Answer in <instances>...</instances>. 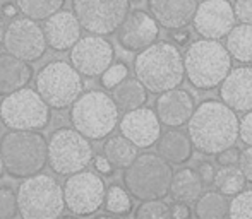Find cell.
Listing matches in <instances>:
<instances>
[{
  "label": "cell",
  "instance_id": "cell-17",
  "mask_svg": "<svg viewBox=\"0 0 252 219\" xmlns=\"http://www.w3.org/2000/svg\"><path fill=\"white\" fill-rule=\"evenodd\" d=\"M161 125L155 110L146 107L126 111L119 122L120 134L132 140L139 149H148L158 142L161 137Z\"/></svg>",
  "mask_w": 252,
  "mask_h": 219
},
{
  "label": "cell",
  "instance_id": "cell-20",
  "mask_svg": "<svg viewBox=\"0 0 252 219\" xmlns=\"http://www.w3.org/2000/svg\"><path fill=\"white\" fill-rule=\"evenodd\" d=\"M81 26L79 19L74 12L69 10H59L48 17L43 24V33L47 43L55 52H67L81 40Z\"/></svg>",
  "mask_w": 252,
  "mask_h": 219
},
{
  "label": "cell",
  "instance_id": "cell-24",
  "mask_svg": "<svg viewBox=\"0 0 252 219\" xmlns=\"http://www.w3.org/2000/svg\"><path fill=\"white\" fill-rule=\"evenodd\" d=\"M202 183L197 169L192 168H180L173 173L172 185H170V197L180 202H196L202 195Z\"/></svg>",
  "mask_w": 252,
  "mask_h": 219
},
{
  "label": "cell",
  "instance_id": "cell-11",
  "mask_svg": "<svg viewBox=\"0 0 252 219\" xmlns=\"http://www.w3.org/2000/svg\"><path fill=\"white\" fill-rule=\"evenodd\" d=\"M72 10L90 34L117 33L130 12V0H72Z\"/></svg>",
  "mask_w": 252,
  "mask_h": 219
},
{
  "label": "cell",
  "instance_id": "cell-16",
  "mask_svg": "<svg viewBox=\"0 0 252 219\" xmlns=\"http://www.w3.org/2000/svg\"><path fill=\"white\" fill-rule=\"evenodd\" d=\"M159 36V23L146 10H132L117 29V41L126 52L139 54L156 43Z\"/></svg>",
  "mask_w": 252,
  "mask_h": 219
},
{
  "label": "cell",
  "instance_id": "cell-43",
  "mask_svg": "<svg viewBox=\"0 0 252 219\" xmlns=\"http://www.w3.org/2000/svg\"><path fill=\"white\" fill-rule=\"evenodd\" d=\"M172 38L177 41L179 45H186L187 41H189V31H186V27H182V29H175L172 31Z\"/></svg>",
  "mask_w": 252,
  "mask_h": 219
},
{
  "label": "cell",
  "instance_id": "cell-21",
  "mask_svg": "<svg viewBox=\"0 0 252 219\" xmlns=\"http://www.w3.org/2000/svg\"><path fill=\"white\" fill-rule=\"evenodd\" d=\"M197 0H148L151 16L168 31L187 27L194 21Z\"/></svg>",
  "mask_w": 252,
  "mask_h": 219
},
{
  "label": "cell",
  "instance_id": "cell-39",
  "mask_svg": "<svg viewBox=\"0 0 252 219\" xmlns=\"http://www.w3.org/2000/svg\"><path fill=\"white\" fill-rule=\"evenodd\" d=\"M239 166L244 171V175H246L247 182L252 183V146H247L246 149L240 151Z\"/></svg>",
  "mask_w": 252,
  "mask_h": 219
},
{
  "label": "cell",
  "instance_id": "cell-5",
  "mask_svg": "<svg viewBox=\"0 0 252 219\" xmlns=\"http://www.w3.org/2000/svg\"><path fill=\"white\" fill-rule=\"evenodd\" d=\"M119 107L112 94L93 89L83 93L69 110L70 123L90 140L108 137L119 125Z\"/></svg>",
  "mask_w": 252,
  "mask_h": 219
},
{
  "label": "cell",
  "instance_id": "cell-29",
  "mask_svg": "<svg viewBox=\"0 0 252 219\" xmlns=\"http://www.w3.org/2000/svg\"><path fill=\"white\" fill-rule=\"evenodd\" d=\"M247 178L244 175V171L240 169L239 164L233 166H220L216 169V176H215V183L218 192H221L226 197H233L239 192H242L246 189Z\"/></svg>",
  "mask_w": 252,
  "mask_h": 219
},
{
  "label": "cell",
  "instance_id": "cell-7",
  "mask_svg": "<svg viewBox=\"0 0 252 219\" xmlns=\"http://www.w3.org/2000/svg\"><path fill=\"white\" fill-rule=\"evenodd\" d=\"M19 214L24 219H53L65 209L63 187L48 175H33L17 187Z\"/></svg>",
  "mask_w": 252,
  "mask_h": 219
},
{
  "label": "cell",
  "instance_id": "cell-34",
  "mask_svg": "<svg viewBox=\"0 0 252 219\" xmlns=\"http://www.w3.org/2000/svg\"><path fill=\"white\" fill-rule=\"evenodd\" d=\"M19 214L17 192L10 187H0V219H10Z\"/></svg>",
  "mask_w": 252,
  "mask_h": 219
},
{
  "label": "cell",
  "instance_id": "cell-6",
  "mask_svg": "<svg viewBox=\"0 0 252 219\" xmlns=\"http://www.w3.org/2000/svg\"><path fill=\"white\" fill-rule=\"evenodd\" d=\"M172 164L159 154L144 153L124 169V187L136 200L165 199L170 195V185L173 178Z\"/></svg>",
  "mask_w": 252,
  "mask_h": 219
},
{
  "label": "cell",
  "instance_id": "cell-23",
  "mask_svg": "<svg viewBox=\"0 0 252 219\" xmlns=\"http://www.w3.org/2000/svg\"><path fill=\"white\" fill-rule=\"evenodd\" d=\"M156 151L170 164H186L192 158L194 144L189 134H184L182 130L177 129H168L156 142Z\"/></svg>",
  "mask_w": 252,
  "mask_h": 219
},
{
  "label": "cell",
  "instance_id": "cell-26",
  "mask_svg": "<svg viewBox=\"0 0 252 219\" xmlns=\"http://www.w3.org/2000/svg\"><path fill=\"white\" fill-rule=\"evenodd\" d=\"M103 154L110 160L115 168L126 169L129 164L134 163L137 156H139V147L129 140L126 136H112L105 140L103 144Z\"/></svg>",
  "mask_w": 252,
  "mask_h": 219
},
{
  "label": "cell",
  "instance_id": "cell-8",
  "mask_svg": "<svg viewBox=\"0 0 252 219\" xmlns=\"http://www.w3.org/2000/svg\"><path fill=\"white\" fill-rule=\"evenodd\" d=\"M34 86L52 110H63L83 94L84 81L72 63L53 60L40 69Z\"/></svg>",
  "mask_w": 252,
  "mask_h": 219
},
{
  "label": "cell",
  "instance_id": "cell-15",
  "mask_svg": "<svg viewBox=\"0 0 252 219\" xmlns=\"http://www.w3.org/2000/svg\"><path fill=\"white\" fill-rule=\"evenodd\" d=\"M235 10L228 0H202L194 16V29L201 38L221 40L235 27Z\"/></svg>",
  "mask_w": 252,
  "mask_h": 219
},
{
  "label": "cell",
  "instance_id": "cell-13",
  "mask_svg": "<svg viewBox=\"0 0 252 219\" xmlns=\"http://www.w3.org/2000/svg\"><path fill=\"white\" fill-rule=\"evenodd\" d=\"M3 47L9 54L26 62H36L45 55L48 48L43 26L31 17H14L5 27Z\"/></svg>",
  "mask_w": 252,
  "mask_h": 219
},
{
  "label": "cell",
  "instance_id": "cell-44",
  "mask_svg": "<svg viewBox=\"0 0 252 219\" xmlns=\"http://www.w3.org/2000/svg\"><path fill=\"white\" fill-rule=\"evenodd\" d=\"M17 10H19V7L14 5V3H3L2 5V14L7 17H16Z\"/></svg>",
  "mask_w": 252,
  "mask_h": 219
},
{
  "label": "cell",
  "instance_id": "cell-31",
  "mask_svg": "<svg viewBox=\"0 0 252 219\" xmlns=\"http://www.w3.org/2000/svg\"><path fill=\"white\" fill-rule=\"evenodd\" d=\"M16 5L26 17L34 21H47L62 9L63 0H16Z\"/></svg>",
  "mask_w": 252,
  "mask_h": 219
},
{
  "label": "cell",
  "instance_id": "cell-2",
  "mask_svg": "<svg viewBox=\"0 0 252 219\" xmlns=\"http://www.w3.org/2000/svg\"><path fill=\"white\" fill-rule=\"evenodd\" d=\"M134 74L150 93L161 94L179 87L186 79L184 55L170 41H156L134 58Z\"/></svg>",
  "mask_w": 252,
  "mask_h": 219
},
{
  "label": "cell",
  "instance_id": "cell-10",
  "mask_svg": "<svg viewBox=\"0 0 252 219\" xmlns=\"http://www.w3.org/2000/svg\"><path fill=\"white\" fill-rule=\"evenodd\" d=\"M93 147L86 136L72 127H60L48 139V166L57 175L69 176L86 169L93 161Z\"/></svg>",
  "mask_w": 252,
  "mask_h": 219
},
{
  "label": "cell",
  "instance_id": "cell-30",
  "mask_svg": "<svg viewBox=\"0 0 252 219\" xmlns=\"http://www.w3.org/2000/svg\"><path fill=\"white\" fill-rule=\"evenodd\" d=\"M105 211L113 216H129L132 213V195L126 187L120 185H110L106 189Z\"/></svg>",
  "mask_w": 252,
  "mask_h": 219
},
{
  "label": "cell",
  "instance_id": "cell-40",
  "mask_svg": "<svg viewBox=\"0 0 252 219\" xmlns=\"http://www.w3.org/2000/svg\"><path fill=\"white\" fill-rule=\"evenodd\" d=\"M170 213H172V218L175 219H189L192 216V209H190L189 202H180V200H175L170 206Z\"/></svg>",
  "mask_w": 252,
  "mask_h": 219
},
{
  "label": "cell",
  "instance_id": "cell-35",
  "mask_svg": "<svg viewBox=\"0 0 252 219\" xmlns=\"http://www.w3.org/2000/svg\"><path fill=\"white\" fill-rule=\"evenodd\" d=\"M126 77H129V69H127V65L124 62H117V63H112V65L103 72V76L100 77V82L105 89H113V87L122 82Z\"/></svg>",
  "mask_w": 252,
  "mask_h": 219
},
{
  "label": "cell",
  "instance_id": "cell-41",
  "mask_svg": "<svg viewBox=\"0 0 252 219\" xmlns=\"http://www.w3.org/2000/svg\"><path fill=\"white\" fill-rule=\"evenodd\" d=\"M197 173H199L201 180L204 185H213L216 176V168L211 163H201L197 166Z\"/></svg>",
  "mask_w": 252,
  "mask_h": 219
},
{
  "label": "cell",
  "instance_id": "cell-42",
  "mask_svg": "<svg viewBox=\"0 0 252 219\" xmlns=\"http://www.w3.org/2000/svg\"><path fill=\"white\" fill-rule=\"evenodd\" d=\"M93 164H94V168H96V171H100L101 175H106V176L112 175L113 168H115V166L110 163V160L105 156V154H103V156H94Z\"/></svg>",
  "mask_w": 252,
  "mask_h": 219
},
{
  "label": "cell",
  "instance_id": "cell-32",
  "mask_svg": "<svg viewBox=\"0 0 252 219\" xmlns=\"http://www.w3.org/2000/svg\"><path fill=\"white\" fill-rule=\"evenodd\" d=\"M134 216L137 219H166L172 218L170 206L163 202V199H153V200H143L141 206H137Z\"/></svg>",
  "mask_w": 252,
  "mask_h": 219
},
{
  "label": "cell",
  "instance_id": "cell-14",
  "mask_svg": "<svg viewBox=\"0 0 252 219\" xmlns=\"http://www.w3.org/2000/svg\"><path fill=\"white\" fill-rule=\"evenodd\" d=\"M70 63L84 77H101L103 72L113 63V45L100 34L83 36L70 48Z\"/></svg>",
  "mask_w": 252,
  "mask_h": 219
},
{
  "label": "cell",
  "instance_id": "cell-12",
  "mask_svg": "<svg viewBox=\"0 0 252 219\" xmlns=\"http://www.w3.org/2000/svg\"><path fill=\"white\" fill-rule=\"evenodd\" d=\"M106 195L105 182L93 171H77L63 183L65 209L76 216H93L103 207Z\"/></svg>",
  "mask_w": 252,
  "mask_h": 219
},
{
  "label": "cell",
  "instance_id": "cell-25",
  "mask_svg": "<svg viewBox=\"0 0 252 219\" xmlns=\"http://www.w3.org/2000/svg\"><path fill=\"white\" fill-rule=\"evenodd\" d=\"M148 93L150 91L137 77H126L112 89V98L120 111H130L146 105Z\"/></svg>",
  "mask_w": 252,
  "mask_h": 219
},
{
  "label": "cell",
  "instance_id": "cell-45",
  "mask_svg": "<svg viewBox=\"0 0 252 219\" xmlns=\"http://www.w3.org/2000/svg\"><path fill=\"white\" fill-rule=\"evenodd\" d=\"M5 24H3V19L2 16H0V47L3 45V34H5Z\"/></svg>",
  "mask_w": 252,
  "mask_h": 219
},
{
  "label": "cell",
  "instance_id": "cell-4",
  "mask_svg": "<svg viewBox=\"0 0 252 219\" xmlns=\"http://www.w3.org/2000/svg\"><path fill=\"white\" fill-rule=\"evenodd\" d=\"M186 79L199 91H211L220 87L232 70V55L226 45L218 40L201 38L184 52Z\"/></svg>",
  "mask_w": 252,
  "mask_h": 219
},
{
  "label": "cell",
  "instance_id": "cell-27",
  "mask_svg": "<svg viewBox=\"0 0 252 219\" xmlns=\"http://www.w3.org/2000/svg\"><path fill=\"white\" fill-rule=\"evenodd\" d=\"M225 45L233 60L240 63H252V24H235L226 36Z\"/></svg>",
  "mask_w": 252,
  "mask_h": 219
},
{
  "label": "cell",
  "instance_id": "cell-9",
  "mask_svg": "<svg viewBox=\"0 0 252 219\" xmlns=\"http://www.w3.org/2000/svg\"><path fill=\"white\" fill-rule=\"evenodd\" d=\"M52 108L36 89L23 87L0 101V122L9 130H43Z\"/></svg>",
  "mask_w": 252,
  "mask_h": 219
},
{
  "label": "cell",
  "instance_id": "cell-28",
  "mask_svg": "<svg viewBox=\"0 0 252 219\" xmlns=\"http://www.w3.org/2000/svg\"><path fill=\"white\" fill-rule=\"evenodd\" d=\"M230 202L226 195L221 192H202V195L196 200L194 214L199 219H223L228 216Z\"/></svg>",
  "mask_w": 252,
  "mask_h": 219
},
{
  "label": "cell",
  "instance_id": "cell-3",
  "mask_svg": "<svg viewBox=\"0 0 252 219\" xmlns=\"http://www.w3.org/2000/svg\"><path fill=\"white\" fill-rule=\"evenodd\" d=\"M0 154L10 178H30L48 166V140L40 130H9L0 139Z\"/></svg>",
  "mask_w": 252,
  "mask_h": 219
},
{
  "label": "cell",
  "instance_id": "cell-18",
  "mask_svg": "<svg viewBox=\"0 0 252 219\" xmlns=\"http://www.w3.org/2000/svg\"><path fill=\"white\" fill-rule=\"evenodd\" d=\"M196 103L192 94L182 87H173L156 98L155 111L159 122L168 129H180L187 125L190 116L194 115Z\"/></svg>",
  "mask_w": 252,
  "mask_h": 219
},
{
  "label": "cell",
  "instance_id": "cell-36",
  "mask_svg": "<svg viewBox=\"0 0 252 219\" xmlns=\"http://www.w3.org/2000/svg\"><path fill=\"white\" fill-rule=\"evenodd\" d=\"M233 10H235L237 21L252 24V0H235Z\"/></svg>",
  "mask_w": 252,
  "mask_h": 219
},
{
  "label": "cell",
  "instance_id": "cell-37",
  "mask_svg": "<svg viewBox=\"0 0 252 219\" xmlns=\"http://www.w3.org/2000/svg\"><path fill=\"white\" fill-rule=\"evenodd\" d=\"M240 160V149H237L235 146L232 147H226V149L220 151L216 154V163L220 166H233V164H239Z\"/></svg>",
  "mask_w": 252,
  "mask_h": 219
},
{
  "label": "cell",
  "instance_id": "cell-1",
  "mask_svg": "<svg viewBox=\"0 0 252 219\" xmlns=\"http://www.w3.org/2000/svg\"><path fill=\"white\" fill-rule=\"evenodd\" d=\"M240 120L237 111L223 101L206 100L194 110L187 123V134L196 151L216 156L220 151L235 146Z\"/></svg>",
  "mask_w": 252,
  "mask_h": 219
},
{
  "label": "cell",
  "instance_id": "cell-22",
  "mask_svg": "<svg viewBox=\"0 0 252 219\" xmlns=\"http://www.w3.org/2000/svg\"><path fill=\"white\" fill-rule=\"evenodd\" d=\"M34 76L30 62L12 54H0V96H7L26 87Z\"/></svg>",
  "mask_w": 252,
  "mask_h": 219
},
{
  "label": "cell",
  "instance_id": "cell-33",
  "mask_svg": "<svg viewBox=\"0 0 252 219\" xmlns=\"http://www.w3.org/2000/svg\"><path fill=\"white\" fill-rule=\"evenodd\" d=\"M228 218L232 219H252V189L239 192L230 200Z\"/></svg>",
  "mask_w": 252,
  "mask_h": 219
},
{
  "label": "cell",
  "instance_id": "cell-19",
  "mask_svg": "<svg viewBox=\"0 0 252 219\" xmlns=\"http://www.w3.org/2000/svg\"><path fill=\"white\" fill-rule=\"evenodd\" d=\"M220 98L237 113L252 110V65L235 67L220 84Z\"/></svg>",
  "mask_w": 252,
  "mask_h": 219
},
{
  "label": "cell",
  "instance_id": "cell-46",
  "mask_svg": "<svg viewBox=\"0 0 252 219\" xmlns=\"http://www.w3.org/2000/svg\"><path fill=\"white\" fill-rule=\"evenodd\" d=\"M3 171H5V164H3V160H2V154H0V178H2Z\"/></svg>",
  "mask_w": 252,
  "mask_h": 219
},
{
  "label": "cell",
  "instance_id": "cell-38",
  "mask_svg": "<svg viewBox=\"0 0 252 219\" xmlns=\"http://www.w3.org/2000/svg\"><path fill=\"white\" fill-rule=\"evenodd\" d=\"M239 139L242 140L246 146H252V110L244 113V116L240 118Z\"/></svg>",
  "mask_w": 252,
  "mask_h": 219
}]
</instances>
